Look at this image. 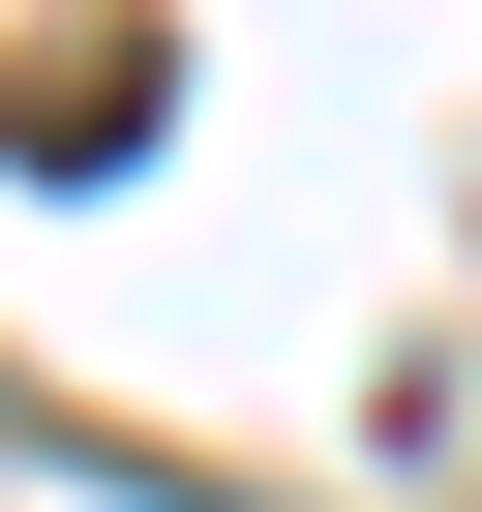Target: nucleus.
<instances>
[{
	"mask_svg": "<svg viewBox=\"0 0 482 512\" xmlns=\"http://www.w3.org/2000/svg\"><path fill=\"white\" fill-rule=\"evenodd\" d=\"M121 121H151V61H121V31H91V61H31V91H0V151H61V181H91Z\"/></svg>",
	"mask_w": 482,
	"mask_h": 512,
	"instance_id": "1",
	"label": "nucleus"
}]
</instances>
